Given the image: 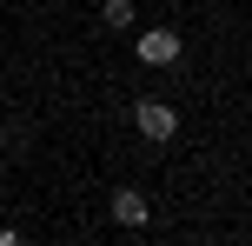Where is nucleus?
<instances>
[{"mask_svg": "<svg viewBox=\"0 0 252 246\" xmlns=\"http://www.w3.org/2000/svg\"><path fill=\"white\" fill-rule=\"evenodd\" d=\"M133 127H139V140L166 146V140H173V133H179V113H173V106H166V100H139V106H133Z\"/></svg>", "mask_w": 252, "mask_h": 246, "instance_id": "obj_1", "label": "nucleus"}, {"mask_svg": "<svg viewBox=\"0 0 252 246\" xmlns=\"http://www.w3.org/2000/svg\"><path fill=\"white\" fill-rule=\"evenodd\" d=\"M139 60L146 67H173L179 60V34L173 27H146V34H139Z\"/></svg>", "mask_w": 252, "mask_h": 246, "instance_id": "obj_2", "label": "nucleus"}, {"mask_svg": "<svg viewBox=\"0 0 252 246\" xmlns=\"http://www.w3.org/2000/svg\"><path fill=\"white\" fill-rule=\"evenodd\" d=\"M106 213H113V226H146V220H153L146 193H133V186H120V193H113V207H106Z\"/></svg>", "mask_w": 252, "mask_h": 246, "instance_id": "obj_3", "label": "nucleus"}, {"mask_svg": "<svg viewBox=\"0 0 252 246\" xmlns=\"http://www.w3.org/2000/svg\"><path fill=\"white\" fill-rule=\"evenodd\" d=\"M100 20H106V27H133V0H106Z\"/></svg>", "mask_w": 252, "mask_h": 246, "instance_id": "obj_4", "label": "nucleus"}, {"mask_svg": "<svg viewBox=\"0 0 252 246\" xmlns=\"http://www.w3.org/2000/svg\"><path fill=\"white\" fill-rule=\"evenodd\" d=\"M0 246H33V240H27V233H0Z\"/></svg>", "mask_w": 252, "mask_h": 246, "instance_id": "obj_5", "label": "nucleus"}]
</instances>
